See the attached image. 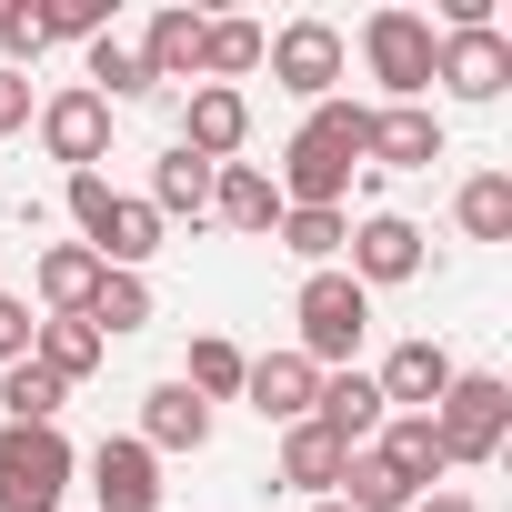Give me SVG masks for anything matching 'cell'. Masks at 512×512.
<instances>
[{
    "label": "cell",
    "mask_w": 512,
    "mask_h": 512,
    "mask_svg": "<svg viewBox=\"0 0 512 512\" xmlns=\"http://www.w3.org/2000/svg\"><path fill=\"white\" fill-rule=\"evenodd\" d=\"M332 482H342V442H332L322 422H292V432H282V492L332 502Z\"/></svg>",
    "instance_id": "obj_24"
},
{
    "label": "cell",
    "mask_w": 512,
    "mask_h": 512,
    "mask_svg": "<svg viewBox=\"0 0 512 512\" xmlns=\"http://www.w3.org/2000/svg\"><path fill=\"white\" fill-rule=\"evenodd\" d=\"M412 512H482V502H472V492H422Z\"/></svg>",
    "instance_id": "obj_36"
},
{
    "label": "cell",
    "mask_w": 512,
    "mask_h": 512,
    "mask_svg": "<svg viewBox=\"0 0 512 512\" xmlns=\"http://www.w3.org/2000/svg\"><path fill=\"white\" fill-rule=\"evenodd\" d=\"M272 241L292 251V262L332 272V262H342V241H352V211H282V221H272Z\"/></svg>",
    "instance_id": "obj_29"
},
{
    "label": "cell",
    "mask_w": 512,
    "mask_h": 512,
    "mask_svg": "<svg viewBox=\"0 0 512 512\" xmlns=\"http://www.w3.org/2000/svg\"><path fill=\"white\" fill-rule=\"evenodd\" d=\"M81 482V452L61 422H0V512H61Z\"/></svg>",
    "instance_id": "obj_3"
},
{
    "label": "cell",
    "mask_w": 512,
    "mask_h": 512,
    "mask_svg": "<svg viewBox=\"0 0 512 512\" xmlns=\"http://www.w3.org/2000/svg\"><path fill=\"white\" fill-rule=\"evenodd\" d=\"M31 71H0V141H11V131H31Z\"/></svg>",
    "instance_id": "obj_35"
},
{
    "label": "cell",
    "mask_w": 512,
    "mask_h": 512,
    "mask_svg": "<svg viewBox=\"0 0 512 512\" xmlns=\"http://www.w3.org/2000/svg\"><path fill=\"white\" fill-rule=\"evenodd\" d=\"M312 422L342 442V452H362L392 412H382V392H372V372H322V392H312Z\"/></svg>",
    "instance_id": "obj_20"
},
{
    "label": "cell",
    "mask_w": 512,
    "mask_h": 512,
    "mask_svg": "<svg viewBox=\"0 0 512 512\" xmlns=\"http://www.w3.org/2000/svg\"><path fill=\"white\" fill-rule=\"evenodd\" d=\"M312 512H342V502H312Z\"/></svg>",
    "instance_id": "obj_37"
},
{
    "label": "cell",
    "mask_w": 512,
    "mask_h": 512,
    "mask_svg": "<svg viewBox=\"0 0 512 512\" xmlns=\"http://www.w3.org/2000/svg\"><path fill=\"white\" fill-rule=\"evenodd\" d=\"M151 312H161V302H151V282H141V272H101V292H91V312H81V322H91L101 342H131V332H151Z\"/></svg>",
    "instance_id": "obj_27"
},
{
    "label": "cell",
    "mask_w": 512,
    "mask_h": 512,
    "mask_svg": "<svg viewBox=\"0 0 512 512\" xmlns=\"http://www.w3.org/2000/svg\"><path fill=\"white\" fill-rule=\"evenodd\" d=\"M432 161H442V111L432 101L372 111V171H432Z\"/></svg>",
    "instance_id": "obj_19"
},
{
    "label": "cell",
    "mask_w": 512,
    "mask_h": 512,
    "mask_svg": "<svg viewBox=\"0 0 512 512\" xmlns=\"http://www.w3.org/2000/svg\"><path fill=\"white\" fill-rule=\"evenodd\" d=\"M422 262H432V241H422V221H402V211H362L352 241H342V272H352L362 292H402V282H422Z\"/></svg>",
    "instance_id": "obj_6"
},
{
    "label": "cell",
    "mask_w": 512,
    "mask_h": 512,
    "mask_svg": "<svg viewBox=\"0 0 512 512\" xmlns=\"http://www.w3.org/2000/svg\"><path fill=\"white\" fill-rule=\"evenodd\" d=\"M141 201H151L161 221H211V161H191V151L171 141V151L151 161V191H141Z\"/></svg>",
    "instance_id": "obj_21"
},
{
    "label": "cell",
    "mask_w": 512,
    "mask_h": 512,
    "mask_svg": "<svg viewBox=\"0 0 512 512\" xmlns=\"http://www.w3.org/2000/svg\"><path fill=\"white\" fill-rule=\"evenodd\" d=\"M81 91H91V101H151V71H141L131 41L101 31V41H81Z\"/></svg>",
    "instance_id": "obj_26"
},
{
    "label": "cell",
    "mask_w": 512,
    "mask_h": 512,
    "mask_svg": "<svg viewBox=\"0 0 512 512\" xmlns=\"http://www.w3.org/2000/svg\"><path fill=\"white\" fill-rule=\"evenodd\" d=\"M262 61H272V81H282L292 101H332L342 71H352V41H342L332 21H282V31L262 41Z\"/></svg>",
    "instance_id": "obj_7"
},
{
    "label": "cell",
    "mask_w": 512,
    "mask_h": 512,
    "mask_svg": "<svg viewBox=\"0 0 512 512\" xmlns=\"http://www.w3.org/2000/svg\"><path fill=\"white\" fill-rule=\"evenodd\" d=\"M81 472H91V512H161V462L131 432H101L81 452Z\"/></svg>",
    "instance_id": "obj_10"
},
{
    "label": "cell",
    "mask_w": 512,
    "mask_h": 512,
    "mask_svg": "<svg viewBox=\"0 0 512 512\" xmlns=\"http://www.w3.org/2000/svg\"><path fill=\"white\" fill-rule=\"evenodd\" d=\"M432 81H442L452 101H472V111L502 101V91H512V31H502V21H482V31H442V41H432Z\"/></svg>",
    "instance_id": "obj_8"
},
{
    "label": "cell",
    "mask_w": 512,
    "mask_h": 512,
    "mask_svg": "<svg viewBox=\"0 0 512 512\" xmlns=\"http://www.w3.org/2000/svg\"><path fill=\"white\" fill-rule=\"evenodd\" d=\"M31 131H41V151H51L61 171H101V161H111V101H91L81 81H61V91L31 111Z\"/></svg>",
    "instance_id": "obj_9"
},
{
    "label": "cell",
    "mask_w": 512,
    "mask_h": 512,
    "mask_svg": "<svg viewBox=\"0 0 512 512\" xmlns=\"http://www.w3.org/2000/svg\"><path fill=\"white\" fill-rule=\"evenodd\" d=\"M241 372H251V352H241L231 332H191V362H181L171 382L201 392V402H241Z\"/></svg>",
    "instance_id": "obj_23"
},
{
    "label": "cell",
    "mask_w": 512,
    "mask_h": 512,
    "mask_svg": "<svg viewBox=\"0 0 512 512\" xmlns=\"http://www.w3.org/2000/svg\"><path fill=\"white\" fill-rule=\"evenodd\" d=\"M241 141H251V101L191 81V101H181V151H191V161H241Z\"/></svg>",
    "instance_id": "obj_14"
},
{
    "label": "cell",
    "mask_w": 512,
    "mask_h": 512,
    "mask_svg": "<svg viewBox=\"0 0 512 512\" xmlns=\"http://www.w3.org/2000/svg\"><path fill=\"white\" fill-rule=\"evenodd\" d=\"M432 21L422 11H402V0H392V11H372L362 21V71H372V111H402V101H432Z\"/></svg>",
    "instance_id": "obj_4"
},
{
    "label": "cell",
    "mask_w": 512,
    "mask_h": 512,
    "mask_svg": "<svg viewBox=\"0 0 512 512\" xmlns=\"http://www.w3.org/2000/svg\"><path fill=\"white\" fill-rule=\"evenodd\" d=\"M151 462H171V452H211V402L201 392H181V382H151L141 392V432H131Z\"/></svg>",
    "instance_id": "obj_12"
},
{
    "label": "cell",
    "mask_w": 512,
    "mask_h": 512,
    "mask_svg": "<svg viewBox=\"0 0 512 512\" xmlns=\"http://www.w3.org/2000/svg\"><path fill=\"white\" fill-rule=\"evenodd\" d=\"M91 292H101V262H91L81 241H51L41 272H31V312H41V322H81Z\"/></svg>",
    "instance_id": "obj_17"
},
{
    "label": "cell",
    "mask_w": 512,
    "mask_h": 512,
    "mask_svg": "<svg viewBox=\"0 0 512 512\" xmlns=\"http://www.w3.org/2000/svg\"><path fill=\"white\" fill-rule=\"evenodd\" d=\"M452 372H462V362H452L432 332H412V342H392V352H382L372 392H382V412H432V402L452 392Z\"/></svg>",
    "instance_id": "obj_11"
},
{
    "label": "cell",
    "mask_w": 512,
    "mask_h": 512,
    "mask_svg": "<svg viewBox=\"0 0 512 512\" xmlns=\"http://www.w3.org/2000/svg\"><path fill=\"white\" fill-rule=\"evenodd\" d=\"M362 161H372V101L332 91V101H312V111H302V131L282 141L272 191H282V211H342Z\"/></svg>",
    "instance_id": "obj_1"
},
{
    "label": "cell",
    "mask_w": 512,
    "mask_h": 512,
    "mask_svg": "<svg viewBox=\"0 0 512 512\" xmlns=\"http://www.w3.org/2000/svg\"><path fill=\"white\" fill-rule=\"evenodd\" d=\"M432 432H442L452 472L462 462H502V442H512V382L502 372H452V392L432 402Z\"/></svg>",
    "instance_id": "obj_5"
},
{
    "label": "cell",
    "mask_w": 512,
    "mask_h": 512,
    "mask_svg": "<svg viewBox=\"0 0 512 512\" xmlns=\"http://www.w3.org/2000/svg\"><path fill=\"white\" fill-rule=\"evenodd\" d=\"M61 402H71V382H51L41 362H11V372H0V422H61Z\"/></svg>",
    "instance_id": "obj_31"
},
{
    "label": "cell",
    "mask_w": 512,
    "mask_h": 512,
    "mask_svg": "<svg viewBox=\"0 0 512 512\" xmlns=\"http://www.w3.org/2000/svg\"><path fill=\"white\" fill-rule=\"evenodd\" d=\"M31 332H41V312H31L21 292H0V372H11V362H31Z\"/></svg>",
    "instance_id": "obj_34"
},
{
    "label": "cell",
    "mask_w": 512,
    "mask_h": 512,
    "mask_svg": "<svg viewBox=\"0 0 512 512\" xmlns=\"http://www.w3.org/2000/svg\"><path fill=\"white\" fill-rule=\"evenodd\" d=\"M211 221L241 231V241H272V221H282L272 171H262V161H211Z\"/></svg>",
    "instance_id": "obj_13"
},
{
    "label": "cell",
    "mask_w": 512,
    "mask_h": 512,
    "mask_svg": "<svg viewBox=\"0 0 512 512\" xmlns=\"http://www.w3.org/2000/svg\"><path fill=\"white\" fill-rule=\"evenodd\" d=\"M31 362H41L51 382H71V392H81V382L111 362V342H101L91 322H41V332H31Z\"/></svg>",
    "instance_id": "obj_22"
},
{
    "label": "cell",
    "mask_w": 512,
    "mask_h": 512,
    "mask_svg": "<svg viewBox=\"0 0 512 512\" xmlns=\"http://www.w3.org/2000/svg\"><path fill=\"white\" fill-rule=\"evenodd\" d=\"M372 452L402 472V492L422 502V492H442V472H452V452H442V432H432V412H392L382 432H372Z\"/></svg>",
    "instance_id": "obj_16"
},
{
    "label": "cell",
    "mask_w": 512,
    "mask_h": 512,
    "mask_svg": "<svg viewBox=\"0 0 512 512\" xmlns=\"http://www.w3.org/2000/svg\"><path fill=\"white\" fill-rule=\"evenodd\" d=\"M292 322H302V362L312 372H352V352H362V332H372V292L332 262V272H302V292H292Z\"/></svg>",
    "instance_id": "obj_2"
},
{
    "label": "cell",
    "mask_w": 512,
    "mask_h": 512,
    "mask_svg": "<svg viewBox=\"0 0 512 512\" xmlns=\"http://www.w3.org/2000/svg\"><path fill=\"white\" fill-rule=\"evenodd\" d=\"M332 502L342 512H412V492H402V472L362 442V452H342V482H332Z\"/></svg>",
    "instance_id": "obj_28"
},
{
    "label": "cell",
    "mask_w": 512,
    "mask_h": 512,
    "mask_svg": "<svg viewBox=\"0 0 512 512\" xmlns=\"http://www.w3.org/2000/svg\"><path fill=\"white\" fill-rule=\"evenodd\" d=\"M262 41H272L262 21H211V31H201V81H211V91H241L251 71H262Z\"/></svg>",
    "instance_id": "obj_25"
},
{
    "label": "cell",
    "mask_w": 512,
    "mask_h": 512,
    "mask_svg": "<svg viewBox=\"0 0 512 512\" xmlns=\"http://www.w3.org/2000/svg\"><path fill=\"white\" fill-rule=\"evenodd\" d=\"M201 31H211V11H181V0L151 11V31L131 41L141 71H151V91H161V81H201Z\"/></svg>",
    "instance_id": "obj_18"
},
{
    "label": "cell",
    "mask_w": 512,
    "mask_h": 512,
    "mask_svg": "<svg viewBox=\"0 0 512 512\" xmlns=\"http://www.w3.org/2000/svg\"><path fill=\"white\" fill-rule=\"evenodd\" d=\"M41 31L51 41H101L111 31V0H41Z\"/></svg>",
    "instance_id": "obj_33"
},
{
    "label": "cell",
    "mask_w": 512,
    "mask_h": 512,
    "mask_svg": "<svg viewBox=\"0 0 512 512\" xmlns=\"http://www.w3.org/2000/svg\"><path fill=\"white\" fill-rule=\"evenodd\" d=\"M51 51V31H41V0H0V71H31Z\"/></svg>",
    "instance_id": "obj_32"
},
{
    "label": "cell",
    "mask_w": 512,
    "mask_h": 512,
    "mask_svg": "<svg viewBox=\"0 0 512 512\" xmlns=\"http://www.w3.org/2000/svg\"><path fill=\"white\" fill-rule=\"evenodd\" d=\"M312 392H322V372H312L302 352H262V362L241 372V402L262 412V422H282V432H292V422H312Z\"/></svg>",
    "instance_id": "obj_15"
},
{
    "label": "cell",
    "mask_w": 512,
    "mask_h": 512,
    "mask_svg": "<svg viewBox=\"0 0 512 512\" xmlns=\"http://www.w3.org/2000/svg\"><path fill=\"white\" fill-rule=\"evenodd\" d=\"M452 221H462L472 241H512V171H472V181L452 191Z\"/></svg>",
    "instance_id": "obj_30"
}]
</instances>
